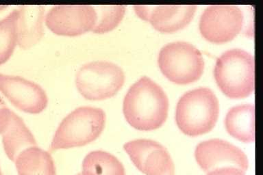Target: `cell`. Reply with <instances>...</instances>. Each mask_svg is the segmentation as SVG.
Instances as JSON below:
<instances>
[{
    "label": "cell",
    "instance_id": "cell-21",
    "mask_svg": "<svg viewBox=\"0 0 263 175\" xmlns=\"http://www.w3.org/2000/svg\"><path fill=\"white\" fill-rule=\"evenodd\" d=\"M4 107H6V105L4 101L2 100L1 96H0V109L3 108Z\"/></svg>",
    "mask_w": 263,
    "mask_h": 175
},
{
    "label": "cell",
    "instance_id": "cell-1",
    "mask_svg": "<svg viewBox=\"0 0 263 175\" xmlns=\"http://www.w3.org/2000/svg\"><path fill=\"white\" fill-rule=\"evenodd\" d=\"M168 106V96L161 86L144 76L127 90L123 100V112L133 128L153 131L165 123Z\"/></svg>",
    "mask_w": 263,
    "mask_h": 175
},
{
    "label": "cell",
    "instance_id": "cell-17",
    "mask_svg": "<svg viewBox=\"0 0 263 175\" xmlns=\"http://www.w3.org/2000/svg\"><path fill=\"white\" fill-rule=\"evenodd\" d=\"M82 175H125L124 166L108 152L93 151L84 158Z\"/></svg>",
    "mask_w": 263,
    "mask_h": 175
},
{
    "label": "cell",
    "instance_id": "cell-19",
    "mask_svg": "<svg viewBox=\"0 0 263 175\" xmlns=\"http://www.w3.org/2000/svg\"><path fill=\"white\" fill-rule=\"evenodd\" d=\"M97 12L96 25L92 32L103 34L114 30L122 21L125 14L124 6H94Z\"/></svg>",
    "mask_w": 263,
    "mask_h": 175
},
{
    "label": "cell",
    "instance_id": "cell-16",
    "mask_svg": "<svg viewBox=\"0 0 263 175\" xmlns=\"http://www.w3.org/2000/svg\"><path fill=\"white\" fill-rule=\"evenodd\" d=\"M14 162L18 175H57L51 154L38 146L21 152Z\"/></svg>",
    "mask_w": 263,
    "mask_h": 175
},
{
    "label": "cell",
    "instance_id": "cell-15",
    "mask_svg": "<svg viewBox=\"0 0 263 175\" xmlns=\"http://www.w3.org/2000/svg\"><path fill=\"white\" fill-rule=\"evenodd\" d=\"M225 126L226 131L234 139L244 143H254V105L243 104L232 107L226 114Z\"/></svg>",
    "mask_w": 263,
    "mask_h": 175
},
{
    "label": "cell",
    "instance_id": "cell-11",
    "mask_svg": "<svg viewBox=\"0 0 263 175\" xmlns=\"http://www.w3.org/2000/svg\"><path fill=\"white\" fill-rule=\"evenodd\" d=\"M197 163L204 172L231 166L246 172L249 161L246 153L236 146L221 139L201 142L195 151Z\"/></svg>",
    "mask_w": 263,
    "mask_h": 175
},
{
    "label": "cell",
    "instance_id": "cell-8",
    "mask_svg": "<svg viewBox=\"0 0 263 175\" xmlns=\"http://www.w3.org/2000/svg\"><path fill=\"white\" fill-rule=\"evenodd\" d=\"M123 149L134 165L145 175H175V166L167 149L158 142L137 139L127 142Z\"/></svg>",
    "mask_w": 263,
    "mask_h": 175
},
{
    "label": "cell",
    "instance_id": "cell-2",
    "mask_svg": "<svg viewBox=\"0 0 263 175\" xmlns=\"http://www.w3.org/2000/svg\"><path fill=\"white\" fill-rule=\"evenodd\" d=\"M219 104L209 88L199 87L185 92L176 106V121L185 135L196 137L212 131L217 122Z\"/></svg>",
    "mask_w": 263,
    "mask_h": 175
},
{
    "label": "cell",
    "instance_id": "cell-4",
    "mask_svg": "<svg viewBox=\"0 0 263 175\" xmlns=\"http://www.w3.org/2000/svg\"><path fill=\"white\" fill-rule=\"evenodd\" d=\"M214 75L218 86L228 98H247L254 90V57L241 49L226 51L216 62Z\"/></svg>",
    "mask_w": 263,
    "mask_h": 175
},
{
    "label": "cell",
    "instance_id": "cell-9",
    "mask_svg": "<svg viewBox=\"0 0 263 175\" xmlns=\"http://www.w3.org/2000/svg\"><path fill=\"white\" fill-rule=\"evenodd\" d=\"M97 12L92 6H55L45 17L47 28L55 34L75 36L92 31Z\"/></svg>",
    "mask_w": 263,
    "mask_h": 175
},
{
    "label": "cell",
    "instance_id": "cell-10",
    "mask_svg": "<svg viewBox=\"0 0 263 175\" xmlns=\"http://www.w3.org/2000/svg\"><path fill=\"white\" fill-rule=\"evenodd\" d=\"M0 91L14 107L28 114H40L48 105L45 90L20 76L0 73Z\"/></svg>",
    "mask_w": 263,
    "mask_h": 175
},
{
    "label": "cell",
    "instance_id": "cell-23",
    "mask_svg": "<svg viewBox=\"0 0 263 175\" xmlns=\"http://www.w3.org/2000/svg\"><path fill=\"white\" fill-rule=\"evenodd\" d=\"M0 175H4L3 172H2L1 166H0Z\"/></svg>",
    "mask_w": 263,
    "mask_h": 175
},
{
    "label": "cell",
    "instance_id": "cell-13",
    "mask_svg": "<svg viewBox=\"0 0 263 175\" xmlns=\"http://www.w3.org/2000/svg\"><path fill=\"white\" fill-rule=\"evenodd\" d=\"M0 134L4 152L12 162L27 148L37 146L34 135L24 120L7 106L0 109Z\"/></svg>",
    "mask_w": 263,
    "mask_h": 175
},
{
    "label": "cell",
    "instance_id": "cell-5",
    "mask_svg": "<svg viewBox=\"0 0 263 175\" xmlns=\"http://www.w3.org/2000/svg\"><path fill=\"white\" fill-rule=\"evenodd\" d=\"M158 63L162 74L177 84H189L200 79L204 70L201 51L184 41L168 43L160 49Z\"/></svg>",
    "mask_w": 263,
    "mask_h": 175
},
{
    "label": "cell",
    "instance_id": "cell-7",
    "mask_svg": "<svg viewBox=\"0 0 263 175\" xmlns=\"http://www.w3.org/2000/svg\"><path fill=\"white\" fill-rule=\"evenodd\" d=\"M243 24V12L238 6L215 5L203 10L199 26L205 40L221 44L233 40Z\"/></svg>",
    "mask_w": 263,
    "mask_h": 175
},
{
    "label": "cell",
    "instance_id": "cell-3",
    "mask_svg": "<svg viewBox=\"0 0 263 175\" xmlns=\"http://www.w3.org/2000/svg\"><path fill=\"white\" fill-rule=\"evenodd\" d=\"M106 120L102 109L90 106L75 109L60 123L51 141V149H71L92 143L102 134Z\"/></svg>",
    "mask_w": 263,
    "mask_h": 175
},
{
    "label": "cell",
    "instance_id": "cell-24",
    "mask_svg": "<svg viewBox=\"0 0 263 175\" xmlns=\"http://www.w3.org/2000/svg\"><path fill=\"white\" fill-rule=\"evenodd\" d=\"M76 175H82L81 173H79V174H76Z\"/></svg>",
    "mask_w": 263,
    "mask_h": 175
},
{
    "label": "cell",
    "instance_id": "cell-12",
    "mask_svg": "<svg viewBox=\"0 0 263 175\" xmlns=\"http://www.w3.org/2000/svg\"><path fill=\"white\" fill-rule=\"evenodd\" d=\"M136 14L149 22L156 30L163 33L176 32L188 26L195 13L197 6H135Z\"/></svg>",
    "mask_w": 263,
    "mask_h": 175
},
{
    "label": "cell",
    "instance_id": "cell-22",
    "mask_svg": "<svg viewBox=\"0 0 263 175\" xmlns=\"http://www.w3.org/2000/svg\"><path fill=\"white\" fill-rule=\"evenodd\" d=\"M7 7L6 6H0V10L4 9V8H6Z\"/></svg>",
    "mask_w": 263,
    "mask_h": 175
},
{
    "label": "cell",
    "instance_id": "cell-14",
    "mask_svg": "<svg viewBox=\"0 0 263 175\" xmlns=\"http://www.w3.org/2000/svg\"><path fill=\"white\" fill-rule=\"evenodd\" d=\"M17 45L29 49L37 44L44 35L45 8L43 6H22L17 8Z\"/></svg>",
    "mask_w": 263,
    "mask_h": 175
},
{
    "label": "cell",
    "instance_id": "cell-20",
    "mask_svg": "<svg viewBox=\"0 0 263 175\" xmlns=\"http://www.w3.org/2000/svg\"><path fill=\"white\" fill-rule=\"evenodd\" d=\"M207 175H246V172L239 168L226 166L216 168L208 172Z\"/></svg>",
    "mask_w": 263,
    "mask_h": 175
},
{
    "label": "cell",
    "instance_id": "cell-18",
    "mask_svg": "<svg viewBox=\"0 0 263 175\" xmlns=\"http://www.w3.org/2000/svg\"><path fill=\"white\" fill-rule=\"evenodd\" d=\"M17 17L15 9L0 20V65L9 60L17 45Z\"/></svg>",
    "mask_w": 263,
    "mask_h": 175
},
{
    "label": "cell",
    "instance_id": "cell-6",
    "mask_svg": "<svg viewBox=\"0 0 263 175\" xmlns=\"http://www.w3.org/2000/svg\"><path fill=\"white\" fill-rule=\"evenodd\" d=\"M78 91L86 100L101 101L112 98L125 82L123 70L108 61H93L84 64L76 75Z\"/></svg>",
    "mask_w": 263,
    "mask_h": 175
}]
</instances>
